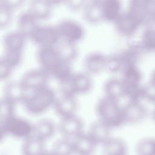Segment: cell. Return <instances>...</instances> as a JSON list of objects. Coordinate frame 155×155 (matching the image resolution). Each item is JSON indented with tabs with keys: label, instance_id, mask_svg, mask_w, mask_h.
Masks as SVG:
<instances>
[{
	"label": "cell",
	"instance_id": "1",
	"mask_svg": "<svg viewBox=\"0 0 155 155\" xmlns=\"http://www.w3.org/2000/svg\"><path fill=\"white\" fill-rule=\"evenodd\" d=\"M56 99L54 90L48 85L28 91L27 94L22 102L25 111L31 115H39L53 107Z\"/></svg>",
	"mask_w": 155,
	"mask_h": 155
},
{
	"label": "cell",
	"instance_id": "2",
	"mask_svg": "<svg viewBox=\"0 0 155 155\" xmlns=\"http://www.w3.org/2000/svg\"><path fill=\"white\" fill-rule=\"evenodd\" d=\"M95 112L97 120L102 122L111 129L125 124L123 110L118 103L104 96L96 102Z\"/></svg>",
	"mask_w": 155,
	"mask_h": 155
},
{
	"label": "cell",
	"instance_id": "3",
	"mask_svg": "<svg viewBox=\"0 0 155 155\" xmlns=\"http://www.w3.org/2000/svg\"><path fill=\"white\" fill-rule=\"evenodd\" d=\"M141 26L155 17V0H128L126 10Z\"/></svg>",
	"mask_w": 155,
	"mask_h": 155
},
{
	"label": "cell",
	"instance_id": "4",
	"mask_svg": "<svg viewBox=\"0 0 155 155\" xmlns=\"http://www.w3.org/2000/svg\"><path fill=\"white\" fill-rule=\"evenodd\" d=\"M33 125L28 120L15 114L1 123V134L23 139L33 134Z\"/></svg>",
	"mask_w": 155,
	"mask_h": 155
},
{
	"label": "cell",
	"instance_id": "5",
	"mask_svg": "<svg viewBox=\"0 0 155 155\" xmlns=\"http://www.w3.org/2000/svg\"><path fill=\"white\" fill-rule=\"evenodd\" d=\"M36 56L40 68L53 76L63 62L59 58L54 47H38Z\"/></svg>",
	"mask_w": 155,
	"mask_h": 155
},
{
	"label": "cell",
	"instance_id": "6",
	"mask_svg": "<svg viewBox=\"0 0 155 155\" xmlns=\"http://www.w3.org/2000/svg\"><path fill=\"white\" fill-rule=\"evenodd\" d=\"M61 39L74 42L81 41L85 36V30L79 22L71 19H64L56 25Z\"/></svg>",
	"mask_w": 155,
	"mask_h": 155
},
{
	"label": "cell",
	"instance_id": "7",
	"mask_svg": "<svg viewBox=\"0 0 155 155\" xmlns=\"http://www.w3.org/2000/svg\"><path fill=\"white\" fill-rule=\"evenodd\" d=\"M39 47H54L61 39L56 26L39 25L30 38Z\"/></svg>",
	"mask_w": 155,
	"mask_h": 155
},
{
	"label": "cell",
	"instance_id": "8",
	"mask_svg": "<svg viewBox=\"0 0 155 155\" xmlns=\"http://www.w3.org/2000/svg\"><path fill=\"white\" fill-rule=\"evenodd\" d=\"M78 104L75 95L62 94L56 97L53 107L56 114L61 119L75 115Z\"/></svg>",
	"mask_w": 155,
	"mask_h": 155
},
{
	"label": "cell",
	"instance_id": "9",
	"mask_svg": "<svg viewBox=\"0 0 155 155\" xmlns=\"http://www.w3.org/2000/svg\"><path fill=\"white\" fill-rule=\"evenodd\" d=\"M84 127L82 120L75 114L61 118L57 128L63 137L74 139L83 133Z\"/></svg>",
	"mask_w": 155,
	"mask_h": 155
},
{
	"label": "cell",
	"instance_id": "10",
	"mask_svg": "<svg viewBox=\"0 0 155 155\" xmlns=\"http://www.w3.org/2000/svg\"><path fill=\"white\" fill-rule=\"evenodd\" d=\"M48 76L41 68L33 69L25 72L20 81L27 91H31L47 86Z\"/></svg>",
	"mask_w": 155,
	"mask_h": 155
},
{
	"label": "cell",
	"instance_id": "11",
	"mask_svg": "<svg viewBox=\"0 0 155 155\" xmlns=\"http://www.w3.org/2000/svg\"><path fill=\"white\" fill-rule=\"evenodd\" d=\"M125 124H136L147 115V110L140 101H129L122 107Z\"/></svg>",
	"mask_w": 155,
	"mask_h": 155
},
{
	"label": "cell",
	"instance_id": "12",
	"mask_svg": "<svg viewBox=\"0 0 155 155\" xmlns=\"http://www.w3.org/2000/svg\"><path fill=\"white\" fill-rule=\"evenodd\" d=\"M113 24L117 33L124 37L132 36L140 26L127 11L123 12Z\"/></svg>",
	"mask_w": 155,
	"mask_h": 155
},
{
	"label": "cell",
	"instance_id": "13",
	"mask_svg": "<svg viewBox=\"0 0 155 155\" xmlns=\"http://www.w3.org/2000/svg\"><path fill=\"white\" fill-rule=\"evenodd\" d=\"M107 56L100 51H93L86 55L83 65L85 71L95 74L105 71Z\"/></svg>",
	"mask_w": 155,
	"mask_h": 155
},
{
	"label": "cell",
	"instance_id": "14",
	"mask_svg": "<svg viewBox=\"0 0 155 155\" xmlns=\"http://www.w3.org/2000/svg\"><path fill=\"white\" fill-rule=\"evenodd\" d=\"M77 43L64 39H60L54 46L61 61L71 64L74 61L78 55Z\"/></svg>",
	"mask_w": 155,
	"mask_h": 155
},
{
	"label": "cell",
	"instance_id": "15",
	"mask_svg": "<svg viewBox=\"0 0 155 155\" xmlns=\"http://www.w3.org/2000/svg\"><path fill=\"white\" fill-rule=\"evenodd\" d=\"M70 84L74 95L86 94L92 88L91 74L87 71L73 73L70 79Z\"/></svg>",
	"mask_w": 155,
	"mask_h": 155
},
{
	"label": "cell",
	"instance_id": "16",
	"mask_svg": "<svg viewBox=\"0 0 155 155\" xmlns=\"http://www.w3.org/2000/svg\"><path fill=\"white\" fill-rule=\"evenodd\" d=\"M27 93L28 91L20 81H10L4 86L3 97L16 104L23 102Z\"/></svg>",
	"mask_w": 155,
	"mask_h": 155
},
{
	"label": "cell",
	"instance_id": "17",
	"mask_svg": "<svg viewBox=\"0 0 155 155\" xmlns=\"http://www.w3.org/2000/svg\"><path fill=\"white\" fill-rule=\"evenodd\" d=\"M38 21H39L28 10H27L20 13L18 17V30L27 38H30L34 31L39 25Z\"/></svg>",
	"mask_w": 155,
	"mask_h": 155
},
{
	"label": "cell",
	"instance_id": "18",
	"mask_svg": "<svg viewBox=\"0 0 155 155\" xmlns=\"http://www.w3.org/2000/svg\"><path fill=\"white\" fill-rule=\"evenodd\" d=\"M27 39V38L18 30L8 32L3 38L5 51H22Z\"/></svg>",
	"mask_w": 155,
	"mask_h": 155
},
{
	"label": "cell",
	"instance_id": "19",
	"mask_svg": "<svg viewBox=\"0 0 155 155\" xmlns=\"http://www.w3.org/2000/svg\"><path fill=\"white\" fill-rule=\"evenodd\" d=\"M101 7L104 22L114 23L124 12L121 0H104Z\"/></svg>",
	"mask_w": 155,
	"mask_h": 155
},
{
	"label": "cell",
	"instance_id": "20",
	"mask_svg": "<svg viewBox=\"0 0 155 155\" xmlns=\"http://www.w3.org/2000/svg\"><path fill=\"white\" fill-rule=\"evenodd\" d=\"M104 96L117 101L126 94V88L122 80L111 78L104 84Z\"/></svg>",
	"mask_w": 155,
	"mask_h": 155
},
{
	"label": "cell",
	"instance_id": "21",
	"mask_svg": "<svg viewBox=\"0 0 155 155\" xmlns=\"http://www.w3.org/2000/svg\"><path fill=\"white\" fill-rule=\"evenodd\" d=\"M110 130L108 126L97 120L90 124L87 133L96 145H103L110 137Z\"/></svg>",
	"mask_w": 155,
	"mask_h": 155
},
{
	"label": "cell",
	"instance_id": "22",
	"mask_svg": "<svg viewBox=\"0 0 155 155\" xmlns=\"http://www.w3.org/2000/svg\"><path fill=\"white\" fill-rule=\"evenodd\" d=\"M54 6L48 0H30L28 10L39 20L48 19Z\"/></svg>",
	"mask_w": 155,
	"mask_h": 155
},
{
	"label": "cell",
	"instance_id": "23",
	"mask_svg": "<svg viewBox=\"0 0 155 155\" xmlns=\"http://www.w3.org/2000/svg\"><path fill=\"white\" fill-rule=\"evenodd\" d=\"M56 127L48 119H42L33 124V134L44 142L50 139L54 134Z\"/></svg>",
	"mask_w": 155,
	"mask_h": 155
},
{
	"label": "cell",
	"instance_id": "24",
	"mask_svg": "<svg viewBox=\"0 0 155 155\" xmlns=\"http://www.w3.org/2000/svg\"><path fill=\"white\" fill-rule=\"evenodd\" d=\"M45 151V142L33 134L24 139L21 151L25 155H41Z\"/></svg>",
	"mask_w": 155,
	"mask_h": 155
},
{
	"label": "cell",
	"instance_id": "25",
	"mask_svg": "<svg viewBox=\"0 0 155 155\" xmlns=\"http://www.w3.org/2000/svg\"><path fill=\"white\" fill-rule=\"evenodd\" d=\"M73 145L74 152L84 155L91 154L97 145L90 135L84 132L74 138Z\"/></svg>",
	"mask_w": 155,
	"mask_h": 155
},
{
	"label": "cell",
	"instance_id": "26",
	"mask_svg": "<svg viewBox=\"0 0 155 155\" xmlns=\"http://www.w3.org/2000/svg\"><path fill=\"white\" fill-rule=\"evenodd\" d=\"M82 13L84 20L90 24L96 25L104 22L101 3L87 2Z\"/></svg>",
	"mask_w": 155,
	"mask_h": 155
},
{
	"label": "cell",
	"instance_id": "27",
	"mask_svg": "<svg viewBox=\"0 0 155 155\" xmlns=\"http://www.w3.org/2000/svg\"><path fill=\"white\" fill-rule=\"evenodd\" d=\"M103 151L107 155H122L127 153L125 142L117 137H110L103 145Z\"/></svg>",
	"mask_w": 155,
	"mask_h": 155
},
{
	"label": "cell",
	"instance_id": "28",
	"mask_svg": "<svg viewBox=\"0 0 155 155\" xmlns=\"http://www.w3.org/2000/svg\"><path fill=\"white\" fill-rule=\"evenodd\" d=\"M51 153L56 155H68L74 153L73 141L70 138L63 137L56 140L52 145Z\"/></svg>",
	"mask_w": 155,
	"mask_h": 155
},
{
	"label": "cell",
	"instance_id": "29",
	"mask_svg": "<svg viewBox=\"0 0 155 155\" xmlns=\"http://www.w3.org/2000/svg\"><path fill=\"white\" fill-rule=\"evenodd\" d=\"M135 150L139 155H155V138L142 139L137 143Z\"/></svg>",
	"mask_w": 155,
	"mask_h": 155
},
{
	"label": "cell",
	"instance_id": "30",
	"mask_svg": "<svg viewBox=\"0 0 155 155\" xmlns=\"http://www.w3.org/2000/svg\"><path fill=\"white\" fill-rule=\"evenodd\" d=\"M15 104L3 97L1 100L0 121L3 122L15 115Z\"/></svg>",
	"mask_w": 155,
	"mask_h": 155
},
{
	"label": "cell",
	"instance_id": "31",
	"mask_svg": "<svg viewBox=\"0 0 155 155\" xmlns=\"http://www.w3.org/2000/svg\"><path fill=\"white\" fill-rule=\"evenodd\" d=\"M22 51H5L4 56L2 57L13 68L17 67L22 61Z\"/></svg>",
	"mask_w": 155,
	"mask_h": 155
},
{
	"label": "cell",
	"instance_id": "32",
	"mask_svg": "<svg viewBox=\"0 0 155 155\" xmlns=\"http://www.w3.org/2000/svg\"><path fill=\"white\" fill-rule=\"evenodd\" d=\"M13 11L8 7L0 4V28H5L10 24Z\"/></svg>",
	"mask_w": 155,
	"mask_h": 155
},
{
	"label": "cell",
	"instance_id": "33",
	"mask_svg": "<svg viewBox=\"0 0 155 155\" xmlns=\"http://www.w3.org/2000/svg\"><path fill=\"white\" fill-rule=\"evenodd\" d=\"M88 0H65L64 4L73 12H79L84 9Z\"/></svg>",
	"mask_w": 155,
	"mask_h": 155
},
{
	"label": "cell",
	"instance_id": "34",
	"mask_svg": "<svg viewBox=\"0 0 155 155\" xmlns=\"http://www.w3.org/2000/svg\"><path fill=\"white\" fill-rule=\"evenodd\" d=\"M14 68L8 64L3 58H1L0 61V79L1 81L7 80L12 74Z\"/></svg>",
	"mask_w": 155,
	"mask_h": 155
},
{
	"label": "cell",
	"instance_id": "35",
	"mask_svg": "<svg viewBox=\"0 0 155 155\" xmlns=\"http://www.w3.org/2000/svg\"><path fill=\"white\" fill-rule=\"evenodd\" d=\"M122 65V61L119 58L107 57L105 71L113 73L117 71Z\"/></svg>",
	"mask_w": 155,
	"mask_h": 155
},
{
	"label": "cell",
	"instance_id": "36",
	"mask_svg": "<svg viewBox=\"0 0 155 155\" xmlns=\"http://www.w3.org/2000/svg\"><path fill=\"white\" fill-rule=\"evenodd\" d=\"M155 103V85L150 82L148 84L143 87L142 97Z\"/></svg>",
	"mask_w": 155,
	"mask_h": 155
},
{
	"label": "cell",
	"instance_id": "37",
	"mask_svg": "<svg viewBox=\"0 0 155 155\" xmlns=\"http://www.w3.org/2000/svg\"><path fill=\"white\" fill-rule=\"evenodd\" d=\"M25 1V0H0V4L14 11L20 8Z\"/></svg>",
	"mask_w": 155,
	"mask_h": 155
},
{
	"label": "cell",
	"instance_id": "38",
	"mask_svg": "<svg viewBox=\"0 0 155 155\" xmlns=\"http://www.w3.org/2000/svg\"><path fill=\"white\" fill-rule=\"evenodd\" d=\"M150 82L155 85V70L153 71V72L151 74V79H150Z\"/></svg>",
	"mask_w": 155,
	"mask_h": 155
},
{
	"label": "cell",
	"instance_id": "39",
	"mask_svg": "<svg viewBox=\"0 0 155 155\" xmlns=\"http://www.w3.org/2000/svg\"><path fill=\"white\" fill-rule=\"evenodd\" d=\"M103 1L104 0H88V2H97V3L102 4Z\"/></svg>",
	"mask_w": 155,
	"mask_h": 155
},
{
	"label": "cell",
	"instance_id": "40",
	"mask_svg": "<svg viewBox=\"0 0 155 155\" xmlns=\"http://www.w3.org/2000/svg\"><path fill=\"white\" fill-rule=\"evenodd\" d=\"M152 116H153V119L155 120V109L154 110V111H153V113H152Z\"/></svg>",
	"mask_w": 155,
	"mask_h": 155
}]
</instances>
